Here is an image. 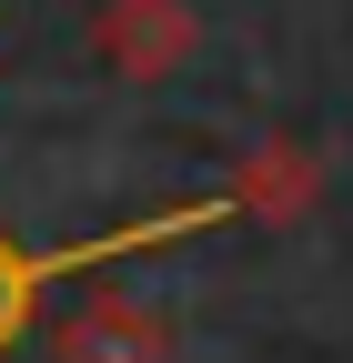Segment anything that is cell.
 Wrapping results in <instances>:
<instances>
[{
	"mask_svg": "<svg viewBox=\"0 0 353 363\" xmlns=\"http://www.w3.org/2000/svg\"><path fill=\"white\" fill-rule=\"evenodd\" d=\"M212 222H242L232 182H223V192H192V202H172V212L111 222V233L71 242V252H21L11 233H0V353H11V343L30 333V313H40V293H51V283H71V272H91V262H121V252H152V242H192V233H212Z\"/></svg>",
	"mask_w": 353,
	"mask_h": 363,
	"instance_id": "obj_1",
	"label": "cell"
},
{
	"mask_svg": "<svg viewBox=\"0 0 353 363\" xmlns=\"http://www.w3.org/2000/svg\"><path fill=\"white\" fill-rule=\"evenodd\" d=\"M91 51L121 81H172V71L202 51V21H192V0H101Z\"/></svg>",
	"mask_w": 353,
	"mask_h": 363,
	"instance_id": "obj_2",
	"label": "cell"
},
{
	"mask_svg": "<svg viewBox=\"0 0 353 363\" xmlns=\"http://www.w3.org/2000/svg\"><path fill=\"white\" fill-rule=\"evenodd\" d=\"M51 363H172V323H162L152 303H121V293H101V303H81L71 323H61Z\"/></svg>",
	"mask_w": 353,
	"mask_h": 363,
	"instance_id": "obj_3",
	"label": "cell"
},
{
	"mask_svg": "<svg viewBox=\"0 0 353 363\" xmlns=\"http://www.w3.org/2000/svg\"><path fill=\"white\" fill-rule=\"evenodd\" d=\"M313 192H323V172H313V152H303V142H262V152L232 172L242 222H303V212H313Z\"/></svg>",
	"mask_w": 353,
	"mask_h": 363,
	"instance_id": "obj_4",
	"label": "cell"
}]
</instances>
